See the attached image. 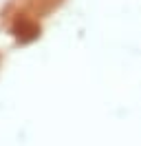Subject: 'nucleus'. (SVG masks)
<instances>
[{
    "label": "nucleus",
    "instance_id": "f257e3e1",
    "mask_svg": "<svg viewBox=\"0 0 141 146\" xmlns=\"http://www.w3.org/2000/svg\"><path fill=\"white\" fill-rule=\"evenodd\" d=\"M11 36L16 38L20 44H31L33 40H38V38H40V27L35 25L33 20L16 18L13 27H11Z\"/></svg>",
    "mask_w": 141,
    "mask_h": 146
}]
</instances>
